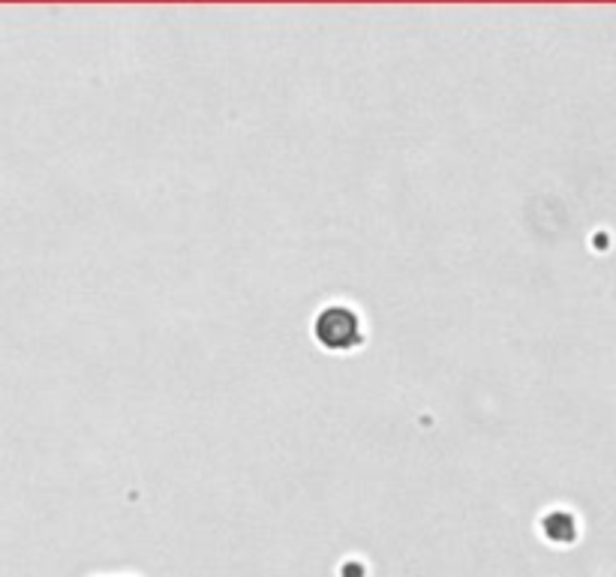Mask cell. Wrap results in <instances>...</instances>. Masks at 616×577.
<instances>
[{
	"label": "cell",
	"mask_w": 616,
	"mask_h": 577,
	"mask_svg": "<svg viewBox=\"0 0 616 577\" xmlns=\"http://www.w3.org/2000/svg\"><path fill=\"white\" fill-rule=\"evenodd\" d=\"M316 337L328 349H349L358 343V319L346 307H328L316 319Z\"/></svg>",
	"instance_id": "6da1fadb"
},
{
	"label": "cell",
	"mask_w": 616,
	"mask_h": 577,
	"mask_svg": "<svg viewBox=\"0 0 616 577\" xmlns=\"http://www.w3.org/2000/svg\"><path fill=\"white\" fill-rule=\"evenodd\" d=\"M541 526H544V535L556 544H568V541L577 538V520L568 511H550L541 520Z\"/></svg>",
	"instance_id": "7a4b0ae2"
}]
</instances>
